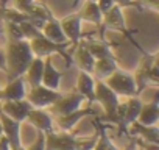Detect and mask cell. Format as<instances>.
<instances>
[{
    "mask_svg": "<svg viewBox=\"0 0 159 150\" xmlns=\"http://www.w3.org/2000/svg\"><path fill=\"white\" fill-rule=\"evenodd\" d=\"M41 35L45 36L47 39L56 42V44H67V42H69V41L66 39V35H64V31H62V28H61L59 21H58L55 16H52L48 21L44 22V25H42V28H41ZM69 44H70V42H69Z\"/></svg>",
    "mask_w": 159,
    "mask_h": 150,
    "instance_id": "cell-19",
    "label": "cell"
},
{
    "mask_svg": "<svg viewBox=\"0 0 159 150\" xmlns=\"http://www.w3.org/2000/svg\"><path fill=\"white\" fill-rule=\"evenodd\" d=\"M97 5H98V8H100V11L105 14L108 10H111L116 3H114V0H97Z\"/></svg>",
    "mask_w": 159,
    "mask_h": 150,
    "instance_id": "cell-32",
    "label": "cell"
},
{
    "mask_svg": "<svg viewBox=\"0 0 159 150\" xmlns=\"http://www.w3.org/2000/svg\"><path fill=\"white\" fill-rule=\"evenodd\" d=\"M42 72H44V58L34 56V58L31 59V63L28 64L25 73H24V77H25V82H27L28 88H33V86L41 85Z\"/></svg>",
    "mask_w": 159,
    "mask_h": 150,
    "instance_id": "cell-24",
    "label": "cell"
},
{
    "mask_svg": "<svg viewBox=\"0 0 159 150\" xmlns=\"http://www.w3.org/2000/svg\"><path fill=\"white\" fill-rule=\"evenodd\" d=\"M3 134V130H2V124H0V136Z\"/></svg>",
    "mask_w": 159,
    "mask_h": 150,
    "instance_id": "cell-39",
    "label": "cell"
},
{
    "mask_svg": "<svg viewBox=\"0 0 159 150\" xmlns=\"http://www.w3.org/2000/svg\"><path fill=\"white\" fill-rule=\"evenodd\" d=\"M25 122H28L38 131H42V133H48V131L55 130V119H53V114L48 110L31 108V111L28 113Z\"/></svg>",
    "mask_w": 159,
    "mask_h": 150,
    "instance_id": "cell-11",
    "label": "cell"
},
{
    "mask_svg": "<svg viewBox=\"0 0 159 150\" xmlns=\"http://www.w3.org/2000/svg\"><path fill=\"white\" fill-rule=\"evenodd\" d=\"M3 100V96H2V86H0V102Z\"/></svg>",
    "mask_w": 159,
    "mask_h": 150,
    "instance_id": "cell-38",
    "label": "cell"
},
{
    "mask_svg": "<svg viewBox=\"0 0 159 150\" xmlns=\"http://www.w3.org/2000/svg\"><path fill=\"white\" fill-rule=\"evenodd\" d=\"M76 92L84 97V100L88 102V106H92L94 94H95V78L92 77V73L80 70L78 78H76Z\"/></svg>",
    "mask_w": 159,
    "mask_h": 150,
    "instance_id": "cell-16",
    "label": "cell"
},
{
    "mask_svg": "<svg viewBox=\"0 0 159 150\" xmlns=\"http://www.w3.org/2000/svg\"><path fill=\"white\" fill-rule=\"evenodd\" d=\"M28 85L25 82V77H17L13 80H8L5 86H2V96L3 100H24L27 97ZM2 100V102H3Z\"/></svg>",
    "mask_w": 159,
    "mask_h": 150,
    "instance_id": "cell-14",
    "label": "cell"
},
{
    "mask_svg": "<svg viewBox=\"0 0 159 150\" xmlns=\"http://www.w3.org/2000/svg\"><path fill=\"white\" fill-rule=\"evenodd\" d=\"M97 130H98V138H97L94 150H119V147L106 133V127H98Z\"/></svg>",
    "mask_w": 159,
    "mask_h": 150,
    "instance_id": "cell-26",
    "label": "cell"
},
{
    "mask_svg": "<svg viewBox=\"0 0 159 150\" xmlns=\"http://www.w3.org/2000/svg\"><path fill=\"white\" fill-rule=\"evenodd\" d=\"M27 150H45V133L38 131V138Z\"/></svg>",
    "mask_w": 159,
    "mask_h": 150,
    "instance_id": "cell-31",
    "label": "cell"
},
{
    "mask_svg": "<svg viewBox=\"0 0 159 150\" xmlns=\"http://www.w3.org/2000/svg\"><path fill=\"white\" fill-rule=\"evenodd\" d=\"M114 3L119 5L120 8H125V7H136V5H137L134 0H114Z\"/></svg>",
    "mask_w": 159,
    "mask_h": 150,
    "instance_id": "cell-35",
    "label": "cell"
},
{
    "mask_svg": "<svg viewBox=\"0 0 159 150\" xmlns=\"http://www.w3.org/2000/svg\"><path fill=\"white\" fill-rule=\"evenodd\" d=\"M62 96L61 91H55L50 88H45L42 85L28 88L25 100L33 106V108H41V110H48L59 97Z\"/></svg>",
    "mask_w": 159,
    "mask_h": 150,
    "instance_id": "cell-5",
    "label": "cell"
},
{
    "mask_svg": "<svg viewBox=\"0 0 159 150\" xmlns=\"http://www.w3.org/2000/svg\"><path fill=\"white\" fill-rule=\"evenodd\" d=\"M94 102L100 103L103 111H105V116H106V120L114 124V119H116V113H117V108L122 102V99L105 83V82H100V80H95V94H94Z\"/></svg>",
    "mask_w": 159,
    "mask_h": 150,
    "instance_id": "cell-3",
    "label": "cell"
},
{
    "mask_svg": "<svg viewBox=\"0 0 159 150\" xmlns=\"http://www.w3.org/2000/svg\"><path fill=\"white\" fill-rule=\"evenodd\" d=\"M0 124H2V130H3V136L8 138L11 148L17 150L22 148V141H20V130H22V124L17 120L10 119L5 114H0Z\"/></svg>",
    "mask_w": 159,
    "mask_h": 150,
    "instance_id": "cell-13",
    "label": "cell"
},
{
    "mask_svg": "<svg viewBox=\"0 0 159 150\" xmlns=\"http://www.w3.org/2000/svg\"><path fill=\"white\" fill-rule=\"evenodd\" d=\"M86 2H95L97 3V0H86Z\"/></svg>",
    "mask_w": 159,
    "mask_h": 150,
    "instance_id": "cell-41",
    "label": "cell"
},
{
    "mask_svg": "<svg viewBox=\"0 0 159 150\" xmlns=\"http://www.w3.org/2000/svg\"><path fill=\"white\" fill-rule=\"evenodd\" d=\"M83 45L89 50V53L94 56V59H103V58H114V53H112V49L108 42H105L103 39L97 41V39H86V41H81Z\"/></svg>",
    "mask_w": 159,
    "mask_h": 150,
    "instance_id": "cell-21",
    "label": "cell"
},
{
    "mask_svg": "<svg viewBox=\"0 0 159 150\" xmlns=\"http://www.w3.org/2000/svg\"><path fill=\"white\" fill-rule=\"evenodd\" d=\"M84 105V97L80 96L76 91L75 92H69V94H62L50 108L48 111L55 116H66L70 114L80 108H83Z\"/></svg>",
    "mask_w": 159,
    "mask_h": 150,
    "instance_id": "cell-7",
    "label": "cell"
},
{
    "mask_svg": "<svg viewBox=\"0 0 159 150\" xmlns=\"http://www.w3.org/2000/svg\"><path fill=\"white\" fill-rule=\"evenodd\" d=\"M33 58L34 56H33L28 39L7 41V47H5L7 69H5V72L8 75V80L22 77Z\"/></svg>",
    "mask_w": 159,
    "mask_h": 150,
    "instance_id": "cell-1",
    "label": "cell"
},
{
    "mask_svg": "<svg viewBox=\"0 0 159 150\" xmlns=\"http://www.w3.org/2000/svg\"><path fill=\"white\" fill-rule=\"evenodd\" d=\"M0 17H2L3 21H8V22H16V24H20L24 21H28V14L25 13H20L19 10H16L14 7L10 8L7 5L0 7Z\"/></svg>",
    "mask_w": 159,
    "mask_h": 150,
    "instance_id": "cell-25",
    "label": "cell"
},
{
    "mask_svg": "<svg viewBox=\"0 0 159 150\" xmlns=\"http://www.w3.org/2000/svg\"><path fill=\"white\" fill-rule=\"evenodd\" d=\"M117 61L116 58H103V59H97L94 64V70H92V77L95 80L105 82L108 77L117 70Z\"/></svg>",
    "mask_w": 159,
    "mask_h": 150,
    "instance_id": "cell-23",
    "label": "cell"
},
{
    "mask_svg": "<svg viewBox=\"0 0 159 150\" xmlns=\"http://www.w3.org/2000/svg\"><path fill=\"white\" fill-rule=\"evenodd\" d=\"M34 3H36V0H14V8L19 10L20 13L28 14V11L31 10Z\"/></svg>",
    "mask_w": 159,
    "mask_h": 150,
    "instance_id": "cell-30",
    "label": "cell"
},
{
    "mask_svg": "<svg viewBox=\"0 0 159 150\" xmlns=\"http://www.w3.org/2000/svg\"><path fill=\"white\" fill-rule=\"evenodd\" d=\"M78 14H80V17H81L83 22H88V24H92V25L102 28L103 13L100 11V8L95 2H84V5L78 11Z\"/></svg>",
    "mask_w": 159,
    "mask_h": 150,
    "instance_id": "cell-20",
    "label": "cell"
},
{
    "mask_svg": "<svg viewBox=\"0 0 159 150\" xmlns=\"http://www.w3.org/2000/svg\"><path fill=\"white\" fill-rule=\"evenodd\" d=\"M89 116H97V111L92 108V106H86V108H80L70 114H66V116H55V130H59V131H72L76 124L84 119V117H89Z\"/></svg>",
    "mask_w": 159,
    "mask_h": 150,
    "instance_id": "cell-8",
    "label": "cell"
},
{
    "mask_svg": "<svg viewBox=\"0 0 159 150\" xmlns=\"http://www.w3.org/2000/svg\"><path fill=\"white\" fill-rule=\"evenodd\" d=\"M59 24H61V28L66 35V39L70 42L69 52H72V49H75L83 41V21L78 13H72V14L62 17L59 21Z\"/></svg>",
    "mask_w": 159,
    "mask_h": 150,
    "instance_id": "cell-6",
    "label": "cell"
},
{
    "mask_svg": "<svg viewBox=\"0 0 159 150\" xmlns=\"http://www.w3.org/2000/svg\"><path fill=\"white\" fill-rule=\"evenodd\" d=\"M136 122H139L140 125H145V127L157 125V122H159V102H157V97H154L153 100L142 105V110H140L139 117H137Z\"/></svg>",
    "mask_w": 159,
    "mask_h": 150,
    "instance_id": "cell-17",
    "label": "cell"
},
{
    "mask_svg": "<svg viewBox=\"0 0 159 150\" xmlns=\"http://www.w3.org/2000/svg\"><path fill=\"white\" fill-rule=\"evenodd\" d=\"M75 138L72 131H48L45 133V150H75Z\"/></svg>",
    "mask_w": 159,
    "mask_h": 150,
    "instance_id": "cell-9",
    "label": "cell"
},
{
    "mask_svg": "<svg viewBox=\"0 0 159 150\" xmlns=\"http://www.w3.org/2000/svg\"><path fill=\"white\" fill-rule=\"evenodd\" d=\"M105 83L122 99H129V97H136L139 96V89H137V85H136V80H134V75L126 72V70H122L120 67H117V70L108 77L105 80Z\"/></svg>",
    "mask_w": 159,
    "mask_h": 150,
    "instance_id": "cell-2",
    "label": "cell"
},
{
    "mask_svg": "<svg viewBox=\"0 0 159 150\" xmlns=\"http://www.w3.org/2000/svg\"><path fill=\"white\" fill-rule=\"evenodd\" d=\"M102 30H114V31L123 33L125 36H129V31H128L126 22H125V16H123V8H120L119 5H114L111 10H108L103 14Z\"/></svg>",
    "mask_w": 159,
    "mask_h": 150,
    "instance_id": "cell-10",
    "label": "cell"
},
{
    "mask_svg": "<svg viewBox=\"0 0 159 150\" xmlns=\"http://www.w3.org/2000/svg\"><path fill=\"white\" fill-rule=\"evenodd\" d=\"M128 133L134 138H140L150 144H159V130H157V125H153V127H145V125H140L139 122H133L126 127Z\"/></svg>",
    "mask_w": 159,
    "mask_h": 150,
    "instance_id": "cell-18",
    "label": "cell"
},
{
    "mask_svg": "<svg viewBox=\"0 0 159 150\" xmlns=\"http://www.w3.org/2000/svg\"><path fill=\"white\" fill-rule=\"evenodd\" d=\"M31 105L24 99V100H3L2 102V114L8 116L13 120L17 122H25L28 113L31 111Z\"/></svg>",
    "mask_w": 159,
    "mask_h": 150,
    "instance_id": "cell-12",
    "label": "cell"
},
{
    "mask_svg": "<svg viewBox=\"0 0 159 150\" xmlns=\"http://www.w3.org/2000/svg\"><path fill=\"white\" fill-rule=\"evenodd\" d=\"M133 150H137V148H133Z\"/></svg>",
    "mask_w": 159,
    "mask_h": 150,
    "instance_id": "cell-42",
    "label": "cell"
},
{
    "mask_svg": "<svg viewBox=\"0 0 159 150\" xmlns=\"http://www.w3.org/2000/svg\"><path fill=\"white\" fill-rule=\"evenodd\" d=\"M61 80H62V73L56 69V66L52 61V56L44 58V72H42V80L41 85L55 91H59L61 86Z\"/></svg>",
    "mask_w": 159,
    "mask_h": 150,
    "instance_id": "cell-15",
    "label": "cell"
},
{
    "mask_svg": "<svg viewBox=\"0 0 159 150\" xmlns=\"http://www.w3.org/2000/svg\"><path fill=\"white\" fill-rule=\"evenodd\" d=\"M3 24H5L7 41H20V39H24V35H22V30H20L19 24L8 22V21H3Z\"/></svg>",
    "mask_w": 159,
    "mask_h": 150,
    "instance_id": "cell-27",
    "label": "cell"
},
{
    "mask_svg": "<svg viewBox=\"0 0 159 150\" xmlns=\"http://www.w3.org/2000/svg\"><path fill=\"white\" fill-rule=\"evenodd\" d=\"M139 3L147 7V8H151V10H157L159 7V0H139Z\"/></svg>",
    "mask_w": 159,
    "mask_h": 150,
    "instance_id": "cell-33",
    "label": "cell"
},
{
    "mask_svg": "<svg viewBox=\"0 0 159 150\" xmlns=\"http://www.w3.org/2000/svg\"><path fill=\"white\" fill-rule=\"evenodd\" d=\"M30 47L33 52V56L38 58H47V56H53L55 53H59L62 58H66L67 61H70V44H56L50 39H47L45 36H42L41 33L38 36H34L33 39H30Z\"/></svg>",
    "mask_w": 159,
    "mask_h": 150,
    "instance_id": "cell-4",
    "label": "cell"
},
{
    "mask_svg": "<svg viewBox=\"0 0 159 150\" xmlns=\"http://www.w3.org/2000/svg\"><path fill=\"white\" fill-rule=\"evenodd\" d=\"M7 69V59H5V49H0V70L5 72Z\"/></svg>",
    "mask_w": 159,
    "mask_h": 150,
    "instance_id": "cell-36",
    "label": "cell"
},
{
    "mask_svg": "<svg viewBox=\"0 0 159 150\" xmlns=\"http://www.w3.org/2000/svg\"><path fill=\"white\" fill-rule=\"evenodd\" d=\"M0 114H2V102H0Z\"/></svg>",
    "mask_w": 159,
    "mask_h": 150,
    "instance_id": "cell-40",
    "label": "cell"
},
{
    "mask_svg": "<svg viewBox=\"0 0 159 150\" xmlns=\"http://www.w3.org/2000/svg\"><path fill=\"white\" fill-rule=\"evenodd\" d=\"M73 58H75V63L78 66V69L81 72H88V73H92L94 70V64H95V59L94 56L89 53V50L83 45V42H80L75 49H73Z\"/></svg>",
    "mask_w": 159,
    "mask_h": 150,
    "instance_id": "cell-22",
    "label": "cell"
},
{
    "mask_svg": "<svg viewBox=\"0 0 159 150\" xmlns=\"http://www.w3.org/2000/svg\"><path fill=\"white\" fill-rule=\"evenodd\" d=\"M97 138H98V130L92 136H88V138H78L76 136L75 138V150H94Z\"/></svg>",
    "mask_w": 159,
    "mask_h": 150,
    "instance_id": "cell-28",
    "label": "cell"
},
{
    "mask_svg": "<svg viewBox=\"0 0 159 150\" xmlns=\"http://www.w3.org/2000/svg\"><path fill=\"white\" fill-rule=\"evenodd\" d=\"M0 150H13L11 148V144H10V141H8V138L7 136H0Z\"/></svg>",
    "mask_w": 159,
    "mask_h": 150,
    "instance_id": "cell-34",
    "label": "cell"
},
{
    "mask_svg": "<svg viewBox=\"0 0 159 150\" xmlns=\"http://www.w3.org/2000/svg\"><path fill=\"white\" fill-rule=\"evenodd\" d=\"M133 148H134V142H133V144H131L129 147H126V148H123V150H133ZM119 150H120V148H119Z\"/></svg>",
    "mask_w": 159,
    "mask_h": 150,
    "instance_id": "cell-37",
    "label": "cell"
},
{
    "mask_svg": "<svg viewBox=\"0 0 159 150\" xmlns=\"http://www.w3.org/2000/svg\"><path fill=\"white\" fill-rule=\"evenodd\" d=\"M20 25V30H22V35H24V39H33L34 36H38L41 31L36 28V25L28 19V21H24V22H20L19 24Z\"/></svg>",
    "mask_w": 159,
    "mask_h": 150,
    "instance_id": "cell-29",
    "label": "cell"
}]
</instances>
